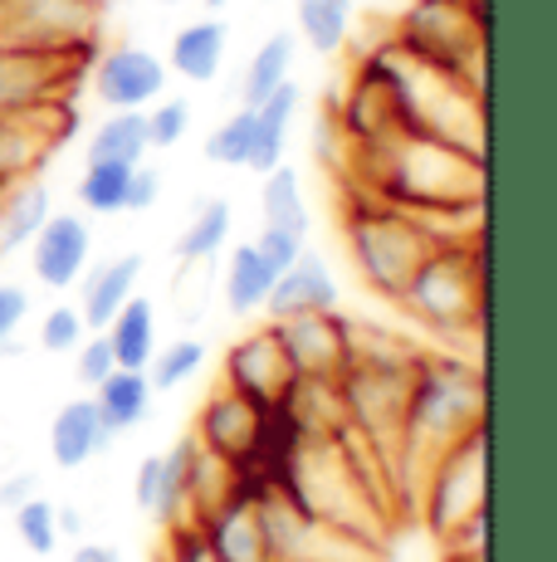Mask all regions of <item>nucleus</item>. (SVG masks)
Masks as SVG:
<instances>
[{"label": "nucleus", "instance_id": "24", "mask_svg": "<svg viewBox=\"0 0 557 562\" xmlns=\"http://www.w3.org/2000/svg\"><path fill=\"white\" fill-rule=\"evenodd\" d=\"M230 225H235V211L225 196H211L191 211V221L181 225L177 235V259L181 265H211L225 245H230Z\"/></svg>", "mask_w": 557, "mask_h": 562}, {"label": "nucleus", "instance_id": "4", "mask_svg": "<svg viewBox=\"0 0 557 562\" xmlns=\"http://www.w3.org/2000/svg\"><path fill=\"white\" fill-rule=\"evenodd\" d=\"M401 304L435 333H465L485 313V269L475 240H441L411 274Z\"/></svg>", "mask_w": 557, "mask_h": 562}, {"label": "nucleus", "instance_id": "11", "mask_svg": "<svg viewBox=\"0 0 557 562\" xmlns=\"http://www.w3.org/2000/svg\"><path fill=\"white\" fill-rule=\"evenodd\" d=\"M260 416L264 411L254 402H245L240 392H230V386H216V392L201 402V416H196V446L206 450V456H216L220 464H230V470H240L245 460H250L254 450V436H260Z\"/></svg>", "mask_w": 557, "mask_h": 562}, {"label": "nucleus", "instance_id": "23", "mask_svg": "<svg viewBox=\"0 0 557 562\" xmlns=\"http://www.w3.org/2000/svg\"><path fill=\"white\" fill-rule=\"evenodd\" d=\"M35 117L39 113L0 117V191L25 181V177H35V167L49 157V147H55V137L39 133Z\"/></svg>", "mask_w": 557, "mask_h": 562}, {"label": "nucleus", "instance_id": "16", "mask_svg": "<svg viewBox=\"0 0 557 562\" xmlns=\"http://www.w3.org/2000/svg\"><path fill=\"white\" fill-rule=\"evenodd\" d=\"M225 49H230V30H225V20H216V15L191 20V25H181L177 35H171L167 69L186 83H211L225 69Z\"/></svg>", "mask_w": 557, "mask_h": 562}, {"label": "nucleus", "instance_id": "27", "mask_svg": "<svg viewBox=\"0 0 557 562\" xmlns=\"http://www.w3.org/2000/svg\"><path fill=\"white\" fill-rule=\"evenodd\" d=\"M294 59H298V35L294 30H274V35L250 54V69H245V79H240V103L254 108L264 93H274L284 79H294Z\"/></svg>", "mask_w": 557, "mask_h": 562}, {"label": "nucleus", "instance_id": "18", "mask_svg": "<svg viewBox=\"0 0 557 562\" xmlns=\"http://www.w3.org/2000/svg\"><path fill=\"white\" fill-rule=\"evenodd\" d=\"M49 221V187L39 177H25L0 191V259L30 250L35 231Z\"/></svg>", "mask_w": 557, "mask_h": 562}, {"label": "nucleus", "instance_id": "1", "mask_svg": "<svg viewBox=\"0 0 557 562\" xmlns=\"http://www.w3.org/2000/svg\"><path fill=\"white\" fill-rule=\"evenodd\" d=\"M342 231H348V250H352L357 274L367 279L372 294L391 299V304H401L411 274L421 269V259L441 245L411 211H401V205H391L382 196L352 201Z\"/></svg>", "mask_w": 557, "mask_h": 562}, {"label": "nucleus", "instance_id": "25", "mask_svg": "<svg viewBox=\"0 0 557 562\" xmlns=\"http://www.w3.org/2000/svg\"><path fill=\"white\" fill-rule=\"evenodd\" d=\"M152 143H147V117L143 108H117L99 127L89 133V161H123V167H137L147 161Z\"/></svg>", "mask_w": 557, "mask_h": 562}, {"label": "nucleus", "instance_id": "30", "mask_svg": "<svg viewBox=\"0 0 557 562\" xmlns=\"http://www.w3.org/2000/svg\"><path fill=\"white\" fill-rule=\"evenodd\" d=\"M15 538L30 558H55L59 553V514H55V499L45 494H30L25 504H15Z\"/></svg>", "mask_w": 557, "mask_h": 562}, {"label": "nucleus", "instance_id": "9", "mask_svg": "<svg viewBox=\"0 0 557 562\" xmlns=\"http://www.w3.org/2000/svg\"><path fill=\"white\" fill-rule=\"evenodd\" d=\"M225 386L240 392L245 402H254L260 411L278 406L288 396V386H294V367H288L284 348H278L274 323L245 333V338L225 352Z\"/></svg>", "mask_w": 557, "mask_h": 562}, {"label": "nucleus", "instance_id": "7", "mask_svg": "<svg viewBox=\"0 0 557 562\" xmlns=\"http://www.w3.org/2000/svg\"><path fill=\"white\" fill-rule=\"evenodd\" d=\"M274 338L284 348L288 367H294V376H328V382H338L352 352V328L338 308L304 313V318H278Z\"/></svg>", "mask_w": 557, "mask_h": 562}, {"label": "nucleus", "instance_id": "33", "mask_svg": "<svg viewBox=\"0 0 557 562\" xmlns=\"http://www.w3.org/2000/svg\"><path fill=\"white\" fill-rule=\"evenodd\" d=\"M83 338H89V323H83L79 304H55L39 318V348L45 352H73Z\"/></svg>", "mask_w": 557, "mask_h": 562}, {"label": "nucleus", "instance_id": "28", "mask_svg": "<svg viewBox=\"0 0 557 562\" xmlns=\"http://www.w3.org/2000/svg\"><path fill=\"white\" fill-rule=\"evenodd\" d=\"M127 181H133V167L123 161H89L73 187V196L89 215H123L127 211Z\"/></svg>", "mask_w": 557, "mask_h": 562}, {"label": "nucleus", "instance_id": "44", "mask_svg": "<svg viewBox=\"0 0 557 562\" xmlns=\"http://www.w3.org/2000/svg\"><path fill=\"white\" fill-rule=\"evenodd\" d=\"M157 5H186V0H157Z\"/></svg>", "mask_w": 557, "mask_h": 562}, {"label": "nucleus", "instance_id": "2", "mask_svg": "<svg viewBox=\"0 0 557 562\" xmlns=\"http://www.w3.org/2000/svg\"><path fill=\"white\" fill-rule=\"evenodd\" d=\"M485 420V382L469 362L416 358L401 411V446H455L465 430Z\"/></svg>", "mask_w": 557, "mask_h": 562}, {"label": "nucleus", "instance_id": "34", "mask_svg": "<svg viewBox=\"0 0 557 562\" xmlns=\"http://www.w3.org/2000/svg\"><path fill=\"white\" fill-rule=\"evenodd\" d=\"M133 494H137V509L152 514L157 524H162L167 518V456H143L137 480H133Z\"/></svg>", "mask_w": 557, "mask_h": 562}, {"label": "nucleus", "instance_id": "43", "mask_svg": "<svg viewBox=\"0 0 557 562\" xmlns=\"http://www.w3.org/2000/svg\"><path fill=\"white\" fill-rule=\"evenodd\" d=\"M201 5H206V15H220V10L230 5V0H201Z\"/></svg>", "mask_w": 557, "mask_h": 562}, {"label": "nucleus", "instance_id": "10", "mask_svg": "<svg viewBox=\"0 0 557 562\" xmlns=\"http://www.w3.org/2000/svg\"><path fill=\"white\" fill-rule=\"evenodd\" d=\"M167 93V64L162 54H152L147 45H113L93 64V99L109 113L117 108H147Z\"/></svg>", "mask_w": 557, "mask_h": 562}, {"label": "nucleus", "instance_id": "26", "mask_svg": "<svg viewBox=\"0 0 557 562\" xmlns=\"http://www.w3.org/2000/svg\"><path fill=\"white\" fill-rule=\"evenodd\" d=\"M352 0H294V35L314 54H342L352 40Z\"/></svg>", "mask_w": 557, "mask_h": 562}, {"label": "nucleus", "instance_id": "21", "mask_svg": "<svg viewBox=\"0 0 557 562\" xmlns=\"http://www.w3.org/2000/svg\"><path fill=\"white\" fill-rule=\"evenodd\" d=\"M260 215L264 225L274 231H294L308 240V225H314V211H308V196H304V181H298L294 167H270L260 171Z\"/></svg>", "mask_w": 557, "mask_h": 562}, {"label": "nucleus", "instance_id": "38", "mask_svg": "<svg viewBox=\"0 0 557 562\" xmlns=\"http://www.w3.org/2000/svg\"><path fill=\"white\" fill-rule=\"evenodd\" d=\"M25 318H30V289L15 284V279H0V348L25 328Z\"/></svg>", "mask_w": 557, "mask_h": 562}, {"label": "nucleus", "instance_id": "39", "mask_svg": "<svg viewBox=\"0 0 557 562\" xmlns=\"http://www.w3.org/2000/svg\"><path fill=\"white\" fill-rule=\"evenodd\" d=\"M157 196H162V171L147 167V161H137V167H133V181H127V211H133V215L152 211Z\"/></svg>", "mask_w": 557, "mask_h": 562}, {"label": "nucleus", "instance_id": "3", "mask_svg": "<svg viewBox=\"0 0 557 562\" xmlns=\"http://www.w3.org/2000/svg\"><path fill=\"white\" fill-rule=\"evenodd\" d=\"M391 40L411 59L485 93V0H411Z\"/></svg>", "mask_w": 557, "mask_h": 562}, {"label": "nucleus", "instance_id": "36", "mask_svg": "<svg viewBox=\"0 0 557 562\" xmlns=\"http://www.w3.org/2000/svg\"><path fill=\"white\" fill-rule=\"evenodd\" d=\"M250 245H254V250H260V259L274 269V274H284V269H288L298 255L308 250V240H304V235H294V231H274V225H264V231L254 235Z\"/></svg>", "mask_w": 557, "mask_h": 562}, {"label": "nucleus", "instance_id": "5", "mask_svg": "<svg viewBox=\"0 0 557 562\" xmlns=\"http://www.w3.org/2000/svg\"><path fill=\"white\" fill-rule=\"evenodd\" d=\"M103 0H0V45L73 49L93 40Z\"/></svg>", "mask_w": 557, "mask_h": 562}, {"label": "nucleus", "instance_id": "29", "mask_svg": "<svg viewBox=\"0 0 557 562\" xmlns=\"http://www.w3.org/2000/svg\"><path fill=\"white\" fill-rule=\"evenodd\" d=\"M201 367H206V342L177 338V342H167V348H157L143 372H147V382H152V392H177V386H186Z\"/></svg>", "mask_w": 557, "mask_h": 562}, {"label": "nucleus", "instance_id": "13", "mask_svg": "<svg viewBox=\"0 0 557 562\" xmlns=\"http://www.w3.org/2000/svg\"><path fill=\"white\" fill-rule=\"evenodd\" d=\"M338 304H342V289H338L333 269L304 250L284 274H274L264 313H270V323H278V318H304V313H333Z\"/></svg>", "mask_w": 557, "mask_h": 562}, {"label": "nucleus", "instance_id": "42", "mask_svg": "<svg viewBox=\"0 0 557 562\" xmlns=\"http://www.w3.org/2000/svg\"><path fill=\"white\" fill-rule=\"evenodd\" d=\"M55 514H59V538H83V518L73 504H59L55 499Z\"/></svg>", "mask_w": 557, "mask_h": 562}, {"label": "nucleus", "instance_id": "37", "mask_svg": "<svg viewBox=\"0 0 557 562\" xmlns=\"http://www.w3.org/2000/svg\"><path fill=\"white\" fill-rule=\"evenodd\" d=\"M171 528V548H167V562H220L211 538L201 533V524L181 518V524H167Z\"/></svg>", "mask_w": 557, "mask_h": 562}, {"label": "nucleus", "instance_id": "35", "mask_svg": "<svg viewBox=\"0 0 557 562\" xmlns=\"http://www.w3.org/2000/svg\"><path fill=\"white\" fill-rule=\"evenodd\" d=\"M113 367H117V358H113L109 338H103V328H89V338L73 348V376H79V382L93 392V386H99Z\"/></svg>", "mask_w": 557, "mask_h": 562}, {"label": "nucleus", "instance_id": "6", "mask_svg": "<svg viewBox=\"0 0 557 562\" xmlns=\"http://www.w3.org/2000/svg\"><path fill=\"white\" fill-rule=\"evenodd\" d=\"M431 509H435V528L441 533H450L469 514L485 509V420L475 430H465L455 446L441 450L435 484H431Z\"/></svg>", "mask_w": 557, "mask_h": 562}, {"label": "nucleus", "instance_id": "17", "mask_svg": "<svg viewBox=\"0 0 557 562\" xmlns=\"http://www.w3.org/2000/svg\"><path fill=\"white\" fill-rule=\"evenodd\" d=\"M89 396H93V406H99L103 426H109L113 440H117V436L143 426L157 392H152V382H147V372H137V367H113Z\"/></svg>", "mask_w": 557, "mask_h": 562}, {"label": "nucleus", "instance_id": "8", "mask_svg": "<svg viewBox=\"0 0 557 562\" xmlns=\"http://www.w3.org/2000/svg\"><path fill=\"white\" fill-rule=\"evenodd\" d=\"M73 49L0 45V117H25L55 108V89L69 69Z\"/></svg>", "mask_w": 557, "mask_h": 562}, {"label": "nucleus", "instance_id": "15", "mask_svg": "<svg viewBox=\"0 0 557 562\" xmlns=\"http://www.w3.org/2000/svg\"><path fill=\"white\" fill-rule=\"evenodd\" d=\"M143 269H147V259L137 255V250L113 255L109 265L83 269V279H79V313H83V323H89V328H109L113 313L137 294V279H143Z\"/></svg>", "mask_w": 557, "mask_h": 562}, {"label": "nucleus", "instance_id": "14", "mask_svg": "<svg viewBox=\"0 0 557 562\" xmlns=\"http://www.w3.org/2000/svg\"><path fill=\"white\" fill-rule=\"evenodd\" d=\"M109 446H113V430L103 426L93 396H73V402H64L55 411V420H49V460H55L59 470H83V464L99 460Z\"/></svg>", "mask_w": 557, "mask_h": 562}, {"label": "nucleus", "instance_id": "31", "mask_svg": "<svg viewBox=\"0 0 557 562\" xmlns=\"http://www.w3.org/2000/svg\"><path fill=\"white\" fill-rule=\"evenodd\" d=\"M250 147H254V108L240 103L225 123H216V133L206 137V161L245 171L250 167Z\"/></svg>", "mask_w": 557, "mask_h": 562}, {"label": "nucleus", "instance_id": "20", "mask_svg": "<svg viewBox=\"0 0 557 562\" xmlns=\"http://www.w3.org/2000/svg\"><path fill=\"white\" fill-rule=\"evenodd\" d=\"M103 338H109L117 367H137V372H143V367L152 362V352H157V308H152V299L133 294L109 318Z\"/></svg>", "mask_w": 557, "mask_h": 562}, {"label": "nucleus", "instance_id": "32", "mask_svg": "<svg viewBox=\"0 0 557 562\" xmlns=\"http://www.w3.org/2000/svg\"><path fill=\"white\" fill-rule=\"evenodd\" d=\"M147 117V143H152V153H167V147H177L181 137L191 133V103L186 99H157L143 108Z\"/></svg>", "mask_w": 557, "mask_h": 562}, {"label": "nucleus", "instance_id": "12", "mask_svg": "<svg viewBox=\"0 0 557 562\" xmlns=\"http://www.w3.org/2000/svg\"><path fill=\"white\" fill-rule=\"evenodd\" d=\"M93 259V231L83 215L73 211H49V221L35 231V240H30V269H35V279L45 289H73L83 279V269H89Z\"/></svg>", "mask_w": 557, "mask_h": 562}, {"label": "nucleus", "instance_id": "22", "mask_svg": "<svg viewBox=\"0 0 557 562\" xmlns=\"http://www.w3.org/2000/svg\"><path fill=\"white\" fill-rule=\"evenodd\" d=\"M270 284H274V269L260 259V250H254V245H235L230 259H225V279H220L225 308H230L235 318H250V313H264Z\"/></svg>", "mask_w": 557, "mask_h": 562}, {"label": "nucleus", "instance_id": "40", "mask_svg": "<svg viewBox=\"0 0 557 562\" xmlns=\"http://www.w3.org/2000/svg\"><path fill=\"white\" fill-rule=\"evenodd\" d=\"M35 474H20V480H5L0 484V509H15V504H25L30 494H35Z\"/></svg>", "mask_w": 557, "mask_h": 562}, {"label": "nucleus", "instance_id": "19", "mask_svg": "<svg viewBox=\"0 0 557 562\" xmlns=\"http://www.w3.org/2000/svg\"><path fill=\"white\" fill-rule=\"evenodd\" d=\"M298 113V83L284 79L274 93H264L254 103V147H250V167L245 171H270L284 161V143H288V127H294Z\"/></svg>", "mask_w": 557, "mask_h": 562}, {"label": "nucleus", "instance_id": "45", "mask_svg": "<svg viewBox=\"0 0 557 562\" xmlns=\"http://www.w3.org/2000/svg\"><path fill=\"white\" fill-rule=\"evenodd\" d=\"M264 5H274V0H264Z\"/></svg>", "mask_w": 557, "mask_h": 562}, {"label": "nucleus", "instance_id": "41", "mask_svg": "<svg viewBox=\"0 0 557 562\" xmlns=\"http://www.w3.org/2000/svg\"><path fill=\"white\" fill-rule=\"evenodd\" d=\"M64 562H123V558H117L113 543H79Z\"/></svg>", "mask_w": 557, "mask_h": 562}]
</instances>
